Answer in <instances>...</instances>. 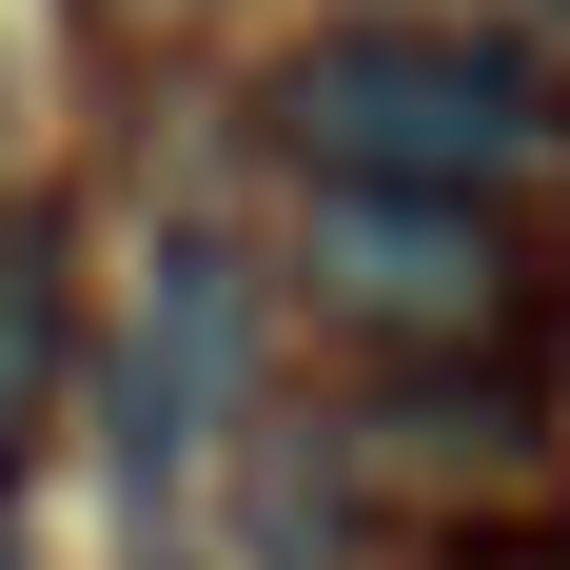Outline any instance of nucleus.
<instances>
[{
    "label": "nucleus",
    "mask_w": 570,
    "mask_h": 570,
    "mask_svg": "<svg viewBox=\"0 0 570 570\" xmlns=\"http://www.w3.org/2000/svg\"><path fill=\"white\" fill-rule=\"evenodd\" d=\"M276 138L315 177H453V197H492V177L551 158V79L512 40H453V20H335V40L276 59Z\"/></svg>",
    "instance_id": "1"
},
{
    "label": "nucleus",
    "mask_w": 570,
    "mask_h": 570,
    "mask_svg": "<svg viewBox=\"0 0 570 570\" xmlns=\"http://www.w3.org/2000/svg\"><path fill=\"white\" fill-rule=\"evenodd\" d=\"M315 295H354L374 335H492L512 256L453 177H315Z\"/></svg>",
    "instance_id": "2"
},
{
    "label": "nucleus",
    "mask_w": 570,
    "mask_h": 570,
    "mask_svg": "<svg viewBox=\"0 0 570 570\" xmlns=\"http://www.w3.org/2000/svg\"><path fill=\"white\" fill-rule=\"evenodd\" d=\"M236 354H256V276H236L217 236H158V315H138V354H118V472H138V492L217 453Z\"/></svg>",
    "instance_id": "3"
},
{
    "label": "nucleus",
    "mask_w": 570,
    "mask_h": 570,
    "mask_svg": "<svg viewBox=\"0 0 570 570\" xmlns=\"http://www.w3.org/2000/svg\"><path fill=\"white\" fill-rule=\"evenodd\" d=\"M59 374V217H0V433L40 413Z\"/></svg>",
    "instance_id": "4"
}]
</instances>
